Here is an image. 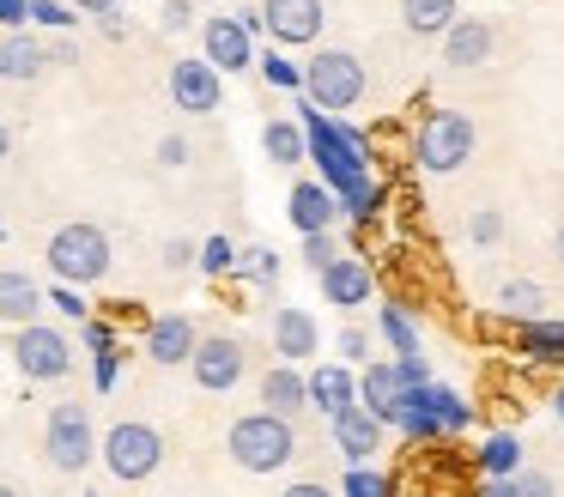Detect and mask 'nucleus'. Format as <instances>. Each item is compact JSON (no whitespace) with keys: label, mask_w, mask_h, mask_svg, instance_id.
<instances>
[{"label":"nucleus","mask_w":564,"mask_h":497,"mask_svg":"<svg viewBox=\"0 0 564 497\" xmlns=\"http://www.w3.org/2000/svg\"><path fill=\"white\" fill-rule=\"evenodd\" d=\"M98 455L122 485H140V479H152V473L164 467V436H159V424H147V419H122V424H110V436L98 443Z\"/></svg>","instance_id":"6"},{"label":"nucleus","mask_w":564,"mask_h":497,"mask_svg":"<svg viewBox=\"0 0 564 497\" xmlns=\"http://www.w3.org/2000/svg\"><path fill=\"white\" fill-rule=\"evenodd\" d=\"M558 261H564V225H558Z\"/></svg>","instance_id":"55"},{"label":"nucleus","mask_w":564,"mask_h":497,"mask_svg":"<svg viewBox=\"0 0 564 497\" xmlns=\"http://www.w3.org/2000/svg\"><path fill=\"white\" fill-rule=\"evenodd\" d=\"M188 370H195V382L207 388V395H231V388L243 382V370H249V352H243V339L213 334V339H200V346L188 352Z\"/></svg>","instance_id":"10"},{"label":"nucleus","mask_w":564,"mask_h":497,"mask_svg":"<svg viewBox=\"0 0 564 497\" xmlns=\"http://www.w3.org/2000/svg\"><path fill=\"white\" fill-rule=\"evenodd\" d=\"M91 382H98L104 395L122 382V346H116V352H91Z\"/></svg>","instance_id":"38"},{"label":"nucleus","mask_w":564,"mask_h":497,"mask_svg":"<svg viewBox=\"0 0 564 497\" xmlns=\"http://www.w3.org/2000/svg\"><path fill=\"white\" fill-rule=\"evenodd\" d=\"M195 267H200L207 279H225V273L237 267V242H231V237H207V242L195 249Z\"/></svg>","instance_id":"34"},{"label":"nucleus","mask_w":564,"mask_h":497,"mask_svg":"<svg viewBox=\"0 0 564 497\" xmlns=\"http://www.w3.org/2000/svg\"><path fill=\"white\" fill-rule=\"evenodd\" d=\"M516 352L534 364H564V322H552V315L516 322Z\"/></svg>","instance_id":"25"},{"label":"nucleus","mask_w":564,"mask_h":497,"mask_svg":"<svg viewBox=\"0 0 564 497\" xmlns=\"http://www.w3.org/2000/svg\"><path fill=\"white\" fill-rule=\"evenodd\" d=\"M540 303H546V291H540L534 279H503L498 285V310L510 315V322H534Z\"/></svg>","instance_id":"29"},{"label":"nucleus","mask_w":564,"mask_h":497,"mask_svg":"<svg viewBox=\"0 0 564 497\" xmlns=\"http://www.w3.org/2000/svg\"><path fill=\"white\" fill-rule=\"evenodd\" d=\"M304 388H310V407H316L322 419H340L346 407H358V376L346 370V364H322V370H310Z\"/></svg>","instance_id":"16"},{"label":"nucleus","mask_w":564,"mask_h":497,"mask_svg":"<svg viewBox=\"0 0 564 497\" xmlns=\"http://www.w3.org/2000/svg\"><path fill=\"white\" fill-rule=\"evenodd\" d=\"M365 85H370V73L352 48H322V55L304 61V104L322 109V116L352 109L358 97H365Z\"/></svg>","instance_id":"3"},{"label":"nucleus","mask_w":564,"mask_h":497,"mask_svg":"<svg viewBox=\"0 0 564 497\" xmlns=\"http://www.w3.org/2000/svg\"><path fill=\"white\" fill-rule=\"evenodd\" d=\"M382 206H389V182H377V176L352 182V188L340 194V213H346V218H358V225H370V218H382Z\"/></svg>","instance_id":"27"},{"label":"nucleus","mask_w":564,"mask_h":497,"mask_svg":"<svg viewBox=\"0 0 564 497\" xmlns=\"http://www.w3.org/2000/svg\"><path fill=\"white\" fill-rule=\"evenodd\" d=\"M285 497H334L322 479H297V485H285Z\"/></svg>","instance_id":"51"},{"label":"nucleus","mask_w":564,"mask_h":497,"mask_svg":"<svg viewBox=\"0 0 564 497\" xmlns=\"http://www.w3.org/2000/svg\"><path fill=\"white\" fill-rule=\"evenodd\" d=\"M7 158H13V128L0 121V164H7Z\"/></svg>","instance_id":"52"},{"label":"nucleus","mask_w":564,"mask_h":497,"mask_svg":"<svg viewBox=\"0 0 564 497\" xmlns=\"http://www.w3.org/2000/svg\"><path fill=\"white\" fill-rule=\"evenodd\" d=\"M164 267H171V273L195 267V242H188V237H171V242H164Z\"/></svg>","instance_id":"46"},{"label":"nucleus","mask_w":564,"mask_h":497,"mask_svg":"<svg viewBox=\"0 0 564 497\" xmlns=\"http://www.w3.org/2000/svg\"><path fill=\"white\" fill-rule=\"evenodd\" d=\"M273 352H280V364H304V358L322 352V327H316V315H310L304 303L273 310Z\"/></svg>","instance_id":"13"},{"label":"nucleus","mask_w":564,"mask_h":497,"mask_svg":"<svg viewBox=\"0 0 564 497\" xmlns=\"http://www.w3.org/2000/svg\"><path fill=\"white\" fill-rule=\"evenodd\" d=\"M340 358L346 364H370V334L365 327H340Z\"/></svg>","instance_id":"44"},{"label":"nucleus","mask_w":564,"mask_h":497,"mask_svg":"<svg viewBox=\"0 0 564 497\" xmlns=\"http://www.w3.org/2000/svg\"><path fill=\"white\" fill-rule=\"evenodd\" d=\"M261 400H268L261 412H280V419H297V412L310 407L304 370H297V364H273V370L261 376Z\"/></svg>","instance_id":"22"},{"label":"nucleus","mask_w":564,"mask_h":497,"mask_svg":"<svg viewBox=\"0 0 564 497\" xmlns=\"http://www.w3.org/2000/svg\"><path fill=\"white\" fill-rule=\"evenodd\" d=\"M37 310H43V285L31 273H19V267H7L0 273V322L25 327V322H37Z\"/></svg>","instance_id":"24"},{"label":"nucleus","mask_w":564,"mask_h":497,"mask_svg":"<svg viewBox=\"0 0 564 497\" xmlns=\"http://www.w3.org/2000/svg\"><path fill=\"white\" fill-rule=\"evenodd\" d=\"M474 145H479V133H474V121H467L462 109H431V116L419 121V133H413V158H419V170H431V176L462 170L467 158H474Z\"/></svg>","instance_id":"4"},{"label":"nucleus","mask_w":564,"mask_h":497,"mask_svg":"<svg viewBox=\"0 0 564 497\" xmlns=\"http://www.w3.org/2000/svg\"><path fill=\"white\" fill-rule=\"evenodd\" d=\"M406 400H413V407H425L431 419L443 424V431H467V424H474V400H462L455 388H443V382H419V388H406Z\"/></svg>","instance_id":"23"},{"label":"nucleus","mask_w":564,"mask_h":497,"mask_svg":"<svg viewBox=\"0 0 564 497\" xmlns=\"http://www.w3.org/2000/svg\"><path fill=\"white\" fill-rule=\"evenodd\" d=\"M0 237H7V230H0Z\"/></svg>","instance_id":"57"},{"label":"nucleus","mask_w":564,"mask_h":497,"mask_svg":"<svg viewBox=\"0 0 564 497\" xmlns=\"http://www.w3.org/2000/svg\"><path fill=\"white\" fill-rule=\"evenodd\" d=\"M261 145H268L273 164H304V128H297V121H268V128H261Z\"/></svg>","instance_id":"30"},{"label":"nucleus","mask_w":564,"mask_h":497,"mask_svg":"<svg viewBox=\"0 0 564 497\" xmlns=\"http://www.w3.org/2000/svg\"><path fill=\"white\" fill-rule=\"evenodd\" d=\"M334 255H340V249H334V230H310V237H304V261L316 267V273L334 261Z\"/></svg>","instance_id":"43"},{"label":"nucleus","mask_w":564,"mask_h":497,"mask_svg":"<svg viewBox=\"0 0 564 497\" xmlns=\"http://www.w3.org/2000/svg\"><path fill=\"white\" fill-rule=\"evenodd\" d=\"M401 395H406V382L394 376V364H365V370H358V407H365V412H377L382 424L394 419Z\"/></svg>","instance_id":"21"},{"label":"nucleus","mask_w":564,"mask_h":497,"mask_svg":"<svg viewBox=\"0 0 564 497\" xmlns=\"http://www.w3.org/2000/svg\"><path fill=\"white\" fill-rule=\"evenodd\" d=\"M491 48H498V31H491L486 19H455L449 31H443V61H449V67H486Z\"/></svg>","instance_id":"17"},{"label":"nucleus","mask_w":564,"mask_h":497,"mask_svg":"<svg viewBox=\"0 0 564 497\" xmlns=\"http://www.w3.org/2000/svg\"><path fill=\"white\" fill-rule=\"evenodd\" d=\"M328 431H334V449L346 455V467H365V461L382 449V431H389V424H382L377 412H365V407H346L340 419H328Z\"/></svg>","instance_id":"14"},{"label":"nucleus","mask_w":564,"mask_h":497,"mask_svg":"<svg viewBox=\"0 0 564 497\" xmlns=\"http://www.w3.org/2000/svg\"><path fill=\"white\" fill-rule=\"evenodd\" d=\"M510 497H558V485H552V473H510Z\"/></svg>","instance_id":"39"},{"label":"nucleus","mask_w":564,"mask_h":497,"mask_svg":"<svg viewBox=\"0 0 564 497\" xmlns=\"http://www.w3.org/2000/svg\"><path fill=\"white\" fill-rule=\"evenodd\" d=\"M79 339H86L91 352H116V346H122V339H116V327L98 322V315H86V322H79Z\"/></svg>","instance_id":"42"},{"label":"nucleus","mask_w":564,"mask_h":497,"mask_svg":"<svg viewBox=\"0 0 564 497\" xmlns=\"http://www.w3.org/2000/svg\"><path fill=\"white\" fill-rule=\"evenodd\" d=\"M479 467H486L491 479H510V473H522V443H516L510 431H491L486 443H479Z\"/></svg>","instance_id":"28"},{"label":"nucleus","mask_w":564,"mask_h":497,"mask_svg":"<svg viewBox=\"0 0 564 497\" xmlns=\"http://www.w3.org/2000/svg\"><path fill=\"white\" fill-rule=\"evenodd\" d=\"M297 128H304V158L322 170L316 182L334 201H340L352 182L370 176V140L358 128H346V121L322 116V109H310V104H297Z\"/></svg>","instance_id":"1"},{"label":"nucleus","mask_w":564,"mask_h":497,"mask_svg":"<svg viewBox=\"0 0 564 497\" xmlns=\"http://www.w3.org/2000/svg\"><path fill=\"white\" fill-rule=\"evenodd\" d=\"M285 213H292L297 237H310V230H334V218H340V201H334V194L322 188L316 176H310V182H297V188L285 194Z\"/></svg>","instance_id":"20"},{"label":"nucleus","mask_w":564,"mask_h":497,"mask_svg":"<svg viewBox=\"0 0 564 497\" xmlns=\"http://www.w3.org/2000/svg\"><path fill=\"white\" fill-rule=\"evenodd\" d=\"M225 449H231V461L243 473H280V467H292V455H297V431L280 412H243V419L225 431Z\"/></svg>","instance_id":"2"},{"label":"nucleus","mask_w":564,"mask_h":497,"mask_svg":"<svg viewBox=\"0 0 564 497\" xmlns=\"http://www.w3.org/2000/svg\"><path fill=\"white\" fill-rule=\"evenodd\" d=\"M0 497H19V491H7V485H0Z\"/></svg>","instance_id":"56"},{"label":"nucleus","mask_w":564,"mask_h":497,"mask_svg":"<svg viewBox=\"0 0 564 497\" xmlns=\"http://www.w3.org/2000/svg\"><path fill=\"white\" fill-rule=\"evenodd\" d=\"M552 412H558V419H564V382H558V395H552Z\"/></svg>","instance_id":"54"},{"label":"nucleus","mask_w":564,"mask_h":497,"mask_svg":"<svg viewBox=\"0 0 564 497\" xmlns=\"http://www.w3.org/2000/svg\"><path fill=\"white\" fill-rule=\"evenodd\" d=\"M43 255H50L55 285H98L110 273V237L98 225H62Z\"/></svg>","instance_id":"5"},{"label":"nucleus","mask_w":564,"mask_h":497,"mask_svg":"<svg viewBox=\"0 0 564 497\" xmlns=\"http://www.w3.org/2000/svg\"><path fill=\"white\" fill-rule=\"evenodd\" d=\"M322 24H328V7H322V0H261V31L280 48L316 43Z\"/></svg>","instance_id":"11"},{"label":"nucleus","mask_w":564,"mask_h":497,"mask_svg":"<svg viewBox=\"0 0 564 497\" xmlns=\"http://www.w3.org/2000/svg\"><path fill=\"white\" fill-rule=\"evenodd\" d=\"M219 97H225V73H213L200 55H188L171 67V104L183 109V116H213Z\"/></svg>","instance_id":"12"},{"label":"nucleus","mask_w":564,"mask_h":497,"mask_svg":"<svg viewBox=\"0 0 564 497\" xmlns=\"http://www.w3.org/2000/svg\"><path fill=\"white\" fill-rule=\"evenodd\" d=\"M231 273L273 285V279H280V255H273V249H237V267H231Z\"/></svg>","instance_id":"35"},{"label":"nucleus","mask_w":564,"mask_h":497,"mask_svg":"<svg viewBox=\"0 0 564 497\" xmlns=\"http://www.w3.org/2000/svg\"><path fill=\"white\" fill-rule=\"evenodd\" d=\"M200 346V334H195V322L188 315H159V322H147V358L152 364H188V352Z\"/></svg>","instance_id":"19"},{"label":"nucleus","mask_w":564,"mask_h":497,"mask_svg":"<svg viewBox=\"0 0 564 497\" xmlns=\"http://www.w3.org/2000/svg\"><path fill=\"white\" fill-rule=\"evenodd\" d=\"M200 61H207L213 73L256 67V31H249L237 12H213V19L200 24Z\"/></svg>","instance_id":"9"},{"label":"nucleus","mask_w":564,"mask_h":497,"mask_svg":"<svg viewBox=\"0 0 564 497\" xmlns=\"http://www.w3.org/2000/svg\"><path fill=\"white\" fill-rule=\"evenodd\" d=\"M316 279H322V291H328L334 310H365L370 303V267L358 261V255H334Z\"/></svg>","instance_id":"15"},{"label":"nucleus","mask_w":564,"mask_h":497,"mask_svg":"<svg viewBox=\"0 0 564 497\" xmlns=\"http://www.w3.org/2000/svg\"><path fill=\"white\" fill-rule=\"evenodd\" d=\"M377 322H382V334H389V346L401 352V358H419V327H413V315H406V303H382Z\"/></svg>","instance_id":"31"},{"label":"nucleus","mask_w":564,"mask_h":497,"mask_svg":"<svg viewBox=\"0 0 564 497\" xmlns=\"http://www.w3.org/2000/svg\"><path fill=\"white\" fill-rule=\"evenodd\" d=\"M346 497H389V479L370 473V467H352L346 473Z\"/></svg>","instance_id":"41"},{"label":"nucleus","mask_w":564,"mask_h":497,"mask_svg":"<svg viewBox=\"0 0 564 497\" xmlns=\"http://www.w3.org/2000/svg\"><path fill=\"white\" fill-rule=\"evenodd\" d=\"M79 12H67L62 0H31V24H43V31H74Z\"/></svg>","instance_id":"36"},{"label":"nucleus","mask_w":564,"mask_h":497,"mask_svg":"<svg viewBox=\"0 0 564 497\" xmlns=\"http://www.w3.org/2000/svg\"><path fill=\"white\" fill-rule=\"evenodd\" d=\"M159 164L164 170H183L188 164V140H183V133H164V140H159Z\"/></svg>","instance_id":"45"},{"label":"nucleus","mask_w":564,"mask_h":497,"mask_svg":"<svg viewBox=\"0 0 564 497\" xmlns=\"http://www.w3.org/2000/svg\"><path fill=\"white\" fill-rule=\"evenodd\" d=\"M389 424H394V431H406L413 443H431V436H443V424L431 419L425 407H413L406 395H401V407H394V419H389Z\"/></svg>","instance_id":"33"},{"label":"nucleus","mask_w":564,"mask_h":497,"mask_svg":"<svg viewBox=\"0 0 564 497\" xmlns=\"http://www.w3.org/2000/svg\"><path fill=\"white\" fill-rule=\"evenodd\" d=\"M43 303H55V310H62L67 322H86V315H91V303L79 298V285H55V291H43Z\"/></svg>","instance_id":"37"},{"label":"nucleus","mask_w":564,"mask_h":497,"mask_svg":"<svg viewBox=\"0 0 564 497\" xmlns=\"http://www.w3.org/2000/svg\"><path fill=\"white\" fill-rule=\"evenodd\" d=\"M256 67H261V79H268L273 91H304V67H297V61H285L280 48H268V55H256Z\"/></svg>","instance_id":"32"},{"label":"nucleus","mask_w":564,"mask_h":497,"mask_svg":"<svg viewBox=\"0 0 564 497\" xmlns=\"http://www.w3.org/2000/svg\"><path fill=\"white\" fill-rule=\"evenodd\" d=\"M467 237H474V242H498L503 237V213H498V206H479V213L467 218Z\"/></svg>","instance_id":"40"},{"label":"nucleus","mask_w":564,"mask_h":497,"mask_svg":"<svg viewBox=\"0 0 564 497\" xmlns=\"http://www.w3.org/2000/svg\"><path fill=\"white\" fill-rule=\"evenodd\" d=\"M74 7H79V12H110L116 0H74Z\"/></svg>","instance_id":"53"},{"label":"nucleus","mask_w":564,"mask_h":497,"mask_svg":"<svg viewBox=\"0 0 564 497\" xmlns=\"http://www.w3.org/2000/svg\"><path fill=\"white\" fill-rule=\"evenodd\" d=\"M98 31L110 36V43H122V36H128V19H122V12L110 7V12H98Z\"/></svg>","instance_id":"50"},{"label":"nucleus","mask_w":564,"mask_h":497,"mask_svg":"<svg viewBox=\"0 0 564 497\" xmlns=\"http://www.w3.org/2000/svg\"><path fill=\"white\" fill-rule=\"evenodd\" d=\"M195 24V7L188 0H164V31H188Z\"/></svg>","instance_id":"49"},{"label":"nucleus","mask_w":564,"mask_h":497,"mask_svg":"<svg viewBox=\"0 0 564 497\" xmlns=\"http://www.w3.org/2000/svg\"><path fill=\"white\" fill-rule=\"evenodd\" d=\"M13 364L25 370V382H55V376L74 370V346H67L62 327L25 322V327H13Z\"/></svg>","instance_id":"8"},{"label":"nucleus","mask_w":564,"mask_h":497,"mask_svg":"<svg viewBox=\"0 0 564 497\" xmlns=\"http://www.w3.org/2000/svg\"><path fill=\"white\" fill-rule=\"evenodd\" d=\"M31 24V0H0V31H25Z\"/></svg>","instance_id":"48"},{"label":"nucleus","mask_w":564,"mask_h":497,"mask_svg":"<svg viewBox=\"0 0 564 497\" xmlns=\"http://www.w3.org/2000/svg\"><path fill=\"white\" fill-rule=\"evenodd\" d=\"M43 67H50V48H43L37 36L31 31H0V79L31 85V79H43Z\"/></svg>","instance_id":"18"},{"label":"nucleus","mask_w":564,"mask_h":497,"mask_svg":"<svg viewBox=\"0 0 564 497\" xmlns=\"http://www.w3.org/2000/svg\"><path fill=\"white\" fill-rule=\"evenodd\" d=\"M462 19V0H401V24L413 36H443Z\"/></svg>","instance_id":"26"},{"label":"nucleus","mask_w":564,"mask_h":497,"mask_svg":"<svg viewBox=\"0 0 564 497\" xmlns=\"http://www.w3.org/2000/svg\"><path fill=\"white\" fill-rule=\"evenodd\" d=\"M43 455L55 473H86L98 461V431H91V412L79 400H62L43 424Z\"/></svg>","instance_id":"7"},{"label":"nucleus","mask_w":564,"mask_h":497,"mask_svg":"<svg viewBox=\"0 0 564 497\" xmlns=\"http://www.w3.org/2000/svg\"><path fill=\"white\" fill-rule=\"evenodd\" d=\"M394 376H401L406 388H419V382H431V364H425V352L419 358H394Z\"/></svg>","instance_id":"47"}]
</instances>
